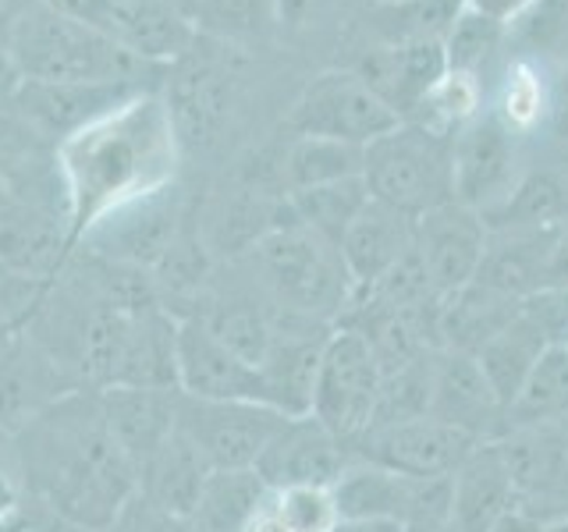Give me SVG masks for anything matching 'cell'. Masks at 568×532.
Returning <instances> with one entry per match:
<instances>
[{
    "label": "cell",
    "instance_id": "obj_1",
    "mask_svg": "<svg viewBox=\"0 0 568 532\" xmlns=\"http://www.w3.org/2000/svg\"><path fill=\"white\" fill-rule=\"evenodd\" d=\"M29 493L79 532H111L139 493V469L106 430L100 390H68L14 430Z\"/></svg>",
    "mask_w": 568,
    "mask_h": 532
},
{
    "label": "cell",
    "instance_id": "obj_2",
    "mask_svg": "<svg viewBox=\"0 0 568 532\" xmlns=\"http://www.w3.org/2000/svg\"><path fill=\"white\" fill-rule=\"evenodd\" d=\"M178 146L168 103L156 89L135 93L75 135L58 142L64 235L71 253L114 209L178 182Z\"/></svg>",
    "mask_w": 568,
    "mask_h": 532
},
{
    "label": "cell",
    "instance_id": "obj_3",
    "mask_svg": "<svg viewBox=\"0 0 568 532\" xmlns=\"http://www.w3.org/2000/svg\"><path fill=\"white\" fill-rule=\"evenodd\" d=\"M8 53L22 82H135L146 85L153 64L132 58L106 32L32 4L8 32Z\"/></svg>",
    "mask_w": 568,
    "mask_h": 532
},
{
    "label": "cell",
    "instance_id": "obj_4",
    "mask_svg": "<svg viewBox=\"0 0 568 532\" xmlns=\"http://www.w3.org/2000/svg\"><path fill=\"white\" fill-rule=\"evenodd\" d=\"M263 284L274 291L292 316H302L306 324L313 319H342L348 301L355 295L352 277L342 263L337 245L324 242L298 221L271 231L263 242L248 248Z\"/></svg>",
    "mask_w": 568,
    "mask_h": 532
},
{
    "label": "cell",
    "instance_id": "obj_5",
    "mask_svg": "<svg viewBox=\"0 0 568 532\" xmlns=\"http://www.w3.org/2000/svg\"><path fill=\"white\" fill-rule=\"evenodd\" d=\"M363 182L373 200L413 221L440 203H452V135L419 121H402L366 146Z\"/></svg>",
    "mask_w": 568,
    "mask_h": 532
},
{
    "label": "cell",
    "instance_id": "obj_6",
    "mask_svg": "<svg viewBox=\"0 0 568 532\" xmlns=\"http://www.w3.org/2000/svg\"><path fill=\"white\" fill-rule=\"evenodd\" d=\"M381 377V359L366 337L352 327H334L320 351L310 416L337 440L352 443L377 416Z\"/></svg>",
    "mask_w": 568,
    "mask_h": 532
},
{
    "label": "cell",
    "instance_id": "obj_7",
    "mask_svg": "<svg viewBox=\"0 0 568 532\" xmlns=\"http://www.w3.org/2000/svg\"><path fill=\"white\" fill-rule=\"evenodd\" d=\"M342 522H398L405 529H444L452 475L413 479L373 461H352L334 483Z\"/></svg>",
    "mask_w": 568,
    "mask_h": 532
},
{
    "label": "cell",
    "instance_id": "obj_8",
    "mask_svg": "<svg viewBox=\"0 0 568 532\" xmlns=\"http://www.w3.org/2000/svg\"><path fill=\"white\" fill-rule=\"evenodd\" d=\"M284 124L292 135L369 146L390 129H398L402 117L373 93L359 71H324L302 89Z\"/></svg>",
    "mask_w": 568,
    "mask_h": 532
},
{
    "label": "cell",
    "instance_id": "obj_9",
    "mask_svg": "<svg viewBox=\"0 0 568 532\" xmlns=\"http://www.w3.org/2000/svg\"><path fill=\"white\" fill-rule=\"evenodd\" d=\"M292 416L260 401H200L185 398L178 405V430L203 454L213 472L256 469L263 451Z\"/></svg>",
    "mask_w": 568,
    "mask_h": 532
},
{
    "label": "cell",
    "instance_id": "obj_10",
    "mask_svg": "<svg viewBox=\"0 0 568 532\" xmlns=\"http://www.w3.org/2000/svg\"><path fill=\"white\" fill-rule=\"evenodd\" d=\"M476 437L455 430L434 416H416L402 422L369 426L363 437L348 443L355 461H373L390 472L413 479H444L452 475L476 448Z\"/></svg>",
    "mask_w": 568,
    "mask_h": 532
},
{
    "label": "cell",
    "instance_id": "obj_11",
    "mask_svg": "<svg viewBox=\"0 0 568 532\" xmlns=\"http://www.w3.org/2000/svg\"><path fill=\"white\" fill-rule=\"evenodd\" d=\"M185 206L178 185L153 192L146 200H135L129 206L114 209L103 217L79 248H89L100 263L135 266V270H156L160 259L171 253V245L182 235Z\"/></svg>",
    "mask_w": 568,
    "mask_h": 532
},
{
    "label": "cell",
    "instance_id": "obj_12",
    "mask_svg": "<svg viewBox=\"0 0 568 532\" xmlns=\"http://www.w3.org/2000/svg\"><path fill=\"white\" fill-rule=\"evenodd\" d=\"M174 369H178V390H182L185 398L266 405L260 366H253L231 345H224L221 337L206 327L203 316L178 319Z\"/></svg>",
    "mask_w": 568,
    "mask_h": 532
},
{
    "label": "cell",
    "instance_id": "obj_13",
    "mask_svg": "<svg viewBox=\"0 0 568 532\" xmlns=\"http://www.w3.org/2000/svg\"><path fill=\"white\" fill-rule=\"evenodd\" d=\"M515 132L497 111H479L452 135L455 203L487 213L515 188Z\"/></svg>",
    "mask_w": 568,
    "mask_h": 532
},
{
    "label": "cell",
    "instance_id": "obj_14",
    "mask_svg": "<svg viewBox=\"0 0 568 532\" xmlns=\"http://www.w3.org/2000/svg\"><path fill=\"white\" fill-rule=\"evenodd\" d=\"M487 235L490 231L484 217L455 200L416 217L413 248L437 298H452L476 280V270L487 253Z\"/></svg>",
    "mask_w": 568,
    "mask_h": 532
},
{
    "label": "cell",
    "instance_id": "obj_15",
    "mask_svg": "<svg viewBox=\"0 0 568 532\" xmlns=\"http://www.w3.org/2000/svg\"><path fill=\"white\" fill-rule=\"evenodd\" d=\"M153 85L135 82H22L14 96L4 100L18 117H26L36 132L50 139L53 146L75 135L97 117L111 114L114 106L132 100L135 93H146Z\"/></svg>",
    "mask_w": 568,
    "mask_h": 532
},
{
    "label": "cell",
    "instance_id": "obj_16",
    "mask_svg": "<svg viewBox=\"0 0 568 532\" xmlns=\"http://www.w3.org/2000/svg\"><path fill=\"white\" fill-rule=\"evenodd\" d=\"M430 416L476 437L479 443L501 440L508 433V408L494 395L476 355L440 348L434 359V395Z\"/></svg>",
    "mask_w": 568,
    "mask_h": 532
},
{
    "label": "cell",
    "instance_id": "obj_17",
    "mask_svg": "<svg viewBox=\"0 0 568 532\" xmlns=\"http://www.w3.org/2000/svg\"><path fill=\"white\" fill-rule=\"evenodd\" d=\"M352 461L348 443L327 426L313 416H295L256 461V475L266 487H334Z\"/></svg>",
    "mask_w": 568,
    "mask_h": 532
},
{
    "label": "cell",
    "instance_id": "obj_18",
    "mask_svg": "<svg viewBox=\"0 0 568 532\" xmlns=\"http://www.w3.org/2000/svg\"><path fill=\"white\" fill-rule=\"evenodd\" d=\"M565 316H555V309L544 306V295H537L526 301L519 316H515L501 334H494L490 341L476 351L479 369H484L487 383L494 387V395L501 398L505 408L515 405L519 390L529 380V372L544 359V351L550 345H558Z\"/></svg>",
    "mask_w": 568,
    "mask_h": 532
},
{
    "label": "cell",
    "instance_id": "obj_19",
    "mask_svg": "<svg viewBox=\"0 0 568 532\" xmlns=\"http://www.w3.org/2000/svg\"><path fill=\"white\" fill-rule=\"evenodd\" d=\"M515 508L519 493L501 443H476L473 454L452 472V504L440 532H494Z\"/></svg>",
    "mask_w": 568,
    "mask_h": 532
},
{
    "label": "cell",
    "instance_id": "obj_20",
    "mask_svg": "<svg viewBox=\"0 0 568 532\" xmlns=\"http://www.w3.org/2000/svg\"><path fill=\"white\" fill-rule=\"evenodd\" d=\"M178 405H182V390L178 387L114 383L100 390L106 430H111L118 448L129 454L139 472L178 430Z\"/></svg>",
    "mask_w": 568,
    "mask_h": 532
},
{
    "label": "cell",
    "instance_id": "obj_21",
    "mask_svg": "<svg viewBox=\"0 0 568 532\" xmlns=\"http://www.w3.org/2000/svg\"><path fill=\"white\" fill-rule=\"evenodd\" d=\"M174 75L164 85V103L174 124L178 146L206 150L221 139L231 114V82L221 75L217 64L192 61L189 53L174 61Z\"/></svg>",
    "mask_w": 568,
    "mask_h": 532
},
{
    "label": "cell",
    "instance_id": "obj_22",
    "mask_svg": "<svg viewBox=\"0 0 568 532\" xmlns=\"http://www.w3.org/2000/svg\"><path fill=\"white\" fill-rule=\"evenodd\" d=\"M448 71L452 68L448 53H444V40H419L384 47L359 68V75L402 121H413V114L423 111L426 96L434 93Z\"/></svg>",
    "mask_w": 568,
    "mask_h": 532
},
{
    "label": "cell",
    "instance_id": "obj_23",
    "mask_svg": "<svg viewBox=\"0 0 568 532\" xmlns=\"http://www.w3.org/2000/svg\"><path fill=\"white\" fill-rule=\"evenodd\" d=\"M555 231L550 227H519V231H490L487 253L479 263L476 280L484 288L508 295L515 301H529L547 291L550 248H555Z\"/></svg>",
    "mask_w": 568,
    "mask_h": 532
},
{
    "label": "cell",
    "instance_id": "obj_24",
    "mask_svg": "<svg viewBox=\"0 0 568 532\" xmlns=\"http://www.w3.org/2000/svg\"><path fill=\"white\" fill-rule=\"evenodd\" d=\"M413 217L369 200V206L345 231V238L337 242V253H342L355 291L373 288L413 248Z\"/></svg>",
    "mask_w": 568,
    "mask_h": 532
},
{
    "label": "cell",
    "instance_id": "obj_25",
    "mask_svg": "<svg viewBox=\"0 0 568 532\" xmlns=\"http://www.w3.org/2000/svg\"><path fill=\"white\" fill-rule=\"evenodd\" d=\"M114 40L153 68L182 61L195 43V25L171 0H121L111 29Z\"/></svg>",
    "mask_w": 568,
    "mask_h": 532
},
{
    "label": "cell",
    "instance_id": "obj_26",
    "mask_svg": "<svg viewBox=\"0 0 568 532\" xmlns=\"http://www.w3.org/2000/svg\"><path fill=\"white\" fill-rule=\"evenodd\" d=\"M327 334L306 330H292L284 327L274 334L271 351L263 355L260 372H263V387H266V405L277 408L284 416H310V401H313V380H316V366H320V351H324Z\"/></svg>",
    "mask_w": 568,
    "mask_h": 532
},
{
    "label": "cell",
    "instance_id": "obj_27",
    "mask_svg": "<svg viewBox=\"0 0 568 532\" xmlns=\"http://www.w3.org/2000/svg\"><path fill=\"white\" fill-rule=\"evenodd\" d=\"M210 472L213 469L203 461V454L192 448L189 437L182 430H174L164 448L142 466L139 493L146 497L150 504H156L160 511L192 522L195 508H200V497L206 490Z\"/></svg>",
    "mask_w": 568,
    "mask_h": 532
},
{
    "label": "cell",
    "instance_id": "obj_28",
    "mask_svg": "<svg viewBox=\"0 0 568 532\" xmlns=\"http://www.w3.org/2000/svg\"><path fill=\"white\" fill-rule=\"evenodd\" d=\"M526 301L497 295L484 284H469L440 301V348L476 355L494 334H501Z\"/></svg>",
    "mask_w": 568,
    "mask_h": 532
},
{
    "label": "cell",
    "instance_id": "obj_29",
    "mask_svg": "<svg viewBox=\"0 0 568 532\" xmlns=\"http://www.w3.org/2000/svg\"><path fill=\"white\" fill-rule=\"evenodd\" d=\"M363 167H366V146L295 135L292 146L281 156V185L284 192L316 188V185L345 182V177H363Z\"/></svg>",
    "mask_w": 568,
    "mask_h": 532
},
{
    "label": "cell",
    "instance_id": "obj_30",
    "mask_svg": "<svg viewBox=\"0 0 568 532\" xmlns=\"http://www.w3.org/2000/svg\"><path fill=\"white\" fill-rule=\"evenodd\" d=\"M487 231H519V227H550L568 217V188L558 174L529 171L494 209L479 213Z\"/></svg>",
    "mask_w": 568,
    "mask_h": 532
},
{
    "label": "cell",
    "instance_id": "obj_31",
    "mask_svg": "<svg viewBox=\"0 0 568 532\" xmlns=\"http://www.w3.org/2000/svg\"><path fill=\"white\" fill-rule=\"evenodd\" d=\"M369 200L373 195H369L363 177H345V182L288 192L292 217L331 245H337L345 238V231L369 206Z\"/></svg>",
    "mask_w": 568,
    "mask_h": 532
},
{
    "label": "cell",
    "instance_id": "obj_32",
    "mask_svg": "<svg viewBox=\"0 0 568 532\" xmlns=\"http://www.w3.org/2000/svg\"><path fill=\"white\" fill-rule=\"evenodd\" d=\"M266 483L256 469L242 472H210L200 508L192 514L195 532H242L248 511L256 508Z\"/></svg>",
    "mask_w": 568,
    "mask_h": 532
},
{
    "label": "cell",
    "instance_id": "obj_33",
    "mask_svg": "<svg viewBox=\"0 0 568 532\" xmlns=\"http://www.w3.org/2000/svg\"><path fill=\"white\" fill-rule=\"evenodd\" d=\"M462 11H466V0H384V4H373L387 47L444 40Z\"/></svg>",
    "mask_w": 568,
    "mask_h": 532
},
{
    "label": "cell",
    "instance_id": "obj_34",
    "mask_svg": "<svg viewBox=\"0 0 568 532\" xmlns=\"http://www.w3.org/2000/svg\"><path fill=\"white\" fill-rule=\"evenodd\" d=\"M568 416V351L561 345H550L537 369L529 372L526 387L508 408V419L519 426H540Z\"/></svg>",
    "mask_w": 568,
    "mask_h": 532
},
{
    "label": "cell",
    "instance_id": "obj_35",
    "mask_svg": "<svg viewBox=\"0 0 568 532\" xmlns=\"http://www.w3.org/2000/svg\"><path fill=\"white\" fill-rule=\"evenodd\" d=\"M505 35V25L494 22V18L479 14L473 8H466L458 18L452 32L444 35V53H448V68L452 71H462V75H476L484 61L497 50Z\"/></svg>",
    "mask_w": 568,
    "mask_h": 532
},
{
    "label": "cell",
    "instance_id": "obj_36",
    "mask_svg": "<svg viewBox=\"0 0 568 532\" xmlns=\"http://www.w3.org/2000/svg\"><path fill=\"white\" fill-rule=\"evenodd\" d=\"M277 514L288 532H334L342 525L334 487H271Z\"/></svg>",
    "mask_w": 568,
    "mask_h": 532
},
{
    "label": "cell",
    "instance_id": "obj_37",
    "mask_svg": "<svg viewBox=\"0 0 568 532\" xmlns=\"http://www.w3.org/2000/svg\"><path fill=\"white\" fill-rule=\"evenodd\" d=\"M50 288H53L50 277L29 274L0 256V316L11 319L18 330L29 327V319H36V313L43 309Z\"/></svg>",
    "mask_w": 568,
    "mask_h": 532
},
{
    "label": "cell",
    "instance_id": "obj_38",
    "mask_svg": "<svg viewBox=\"0 0 568 532\" xmlns=\"http://www.w3.org/2000/svg\"><path fill=\"white\" fill-rule=\"evenodd\" d=\"M263 0H192V25L217 40H248L260 29Z\"/></svg>",
    "mask_w": 568,
    "mask_h": 532
},
{
    "label": "cell",
    "instance_id": "obj_39",
    "mask_svg": "<svg viewBox=\"0 0 568 532\" xmlns=\"http://www.w3.org/2000/svg\"><path fill=\"white\" fill-rule=\"evenodd\" d=\"M547 93H544V82L537 79V71L529 64H515L508 71V82H505V96H501V121L508 124L511 132H526L532 129L544 114H547Z\"/></svg>",
    "mask_w": 568,
    "mask_h": 532
},
{
    "label": "cell",
    "instance_id": "obj_40",
    "mask_svg": "<svg viewBox=\"0 0 568 532\" xmlns=\"http://www.w3.org/2000/svg\"><path fill=\"white\" fill-rule=\"evenodd\" d=\"M111 532H195V525L189 519H178V514L160 511L142 493H135L132 504L124 508L121 519L111 525Z\"/></svg>",
    "mask_w": 568,
    "mask_h": 532
},
{
    "label": "cell",
    "instance_id": "obj_41",
    "mask_svg": "<svg viewBox=\"0 0 568 532\" xmlns=\"http://www.w3.org/2000/svg\"><path fill=\"white\" fill-rule=\"evenodd\" d=\"M36 4H43L50 11L64 14V18H75V22H85V25H93V29L111 35L121 0H36ZM111 40H114V35H111Z\"/></svg>",
    "mask_w": 568,
    "mask_h": 532
},
{
    "label": "cell",
    "instance_id": "obj_42",
    "mask_svg": "<svg viewBox=\"0 0 568 532\" xmlns=\"http://www.w3.org/2000/svg\"><path fill=\"white\" fill-rule=\"evenodd\" d=\"M547 291H568V217L555 231V248H550Z\"/></svg>",
    "mask_w": 568,
    "mask_h": 532
},
{
    "label": "cell",
    "instance_id": "obj_43",
    "mask_svg": "<svg viewBox=\"0 0 568 532\" xmlns=\"http://www.w3.org/2000/svg\"><path fill=\"white\" fill-rule=\"evenodd\" d=\"M494 532H568V514H561V519H540V514L515 508Z\"/></svg>",
    "mask_w": 568,
    "mask_h": 532
},
{
    "label": "cell",
    "instance_id": "obj_44",
    "mask_svg": "<svg viewBox=\"0 0 568 532\" xmlns=\"http://www.w3.org/2000/svg\"><path fill=\"white\" fill-rule=\"evenodd\" d=\"M537 4V0H466V8L479 11V14H487L494 18V22H501V25H511V22H519V18Z\"/></svg>",
    "mask_w": 568,
    "mask_h": 532
},
{
    "label": "cell",
    "instance_id": "obj_45",
    "mask_svg": "<svg viewBox=\"0 0 568 532\" xmlns=\"http://www.w3.org/2000/svg\"><path fill=\"white\" fill-rule=\"evenodd\" d=\"M547 117H550V132H555V139L561 146H568V71L558 79L555 93L547 100Z\"/></svg>",
    "mask_w": 568,
    "mask_h": 532
},
{
    "label": "cell",
    "instance_id": "obj_46",
    "mask_svg": "<svg viewBox=\"0 0 568 532\" xmlns=\"http://www.w3.org/2000/svg\"><path fill=\"white\" fill-rule=\"evenodd\" d=\"M316 0H274V14L281 29H302L310 22Z\"/></svg>",
    "mask_w": 568,
    "mask_h": 532
},
{
    "label": "cell",
    "instance_id": "obj_47",
    "mask_svg": "<svg viewBox=\"0 0 568 532\" xmlns=\"http://www.w3.org/2000/svg\"><path fill=\"white\" fill-rule=\"evenodd\" d=\"M22 514V493H18V483L8 475V469H0V522Z\"/></svg>",
    "mask_w": 568,
    "mask_h": 532
},
{
    "label": "cell",
    "instance_id": "obj_48",
    "mask_svg": "<svg viewBox=\"0 0 568 532\" xmlns=\"http://www.w3.org/2000/svg\"><path fill=\"white\" fill-rule=\"evenodd\" d=\"M18 85H22V75H18V68L11 61L8 43H0V100H11Z\"/></svg>",
    "mask_w": 568,
    "mask_h": 532
},
{
    "label": "cell",
    "instance_id": "obj_49",
    "mask_svg": "<svg viewBox=\"0 0 568 532\" xmlns=\"http://www.w3.org/2000/svg\"><path fill=\"white\" fill-rule=\"evenodd\" d=\"M32 4V0H0V43H8L11 25L22 18V11Z\"/></svg>",
    "mask_w": 568,
    "mask_h": 532
},
{
    "label": "cell",
    "instance_id": "obj_50",
    "mask_svg": "<svg viewBox=\"0 0 568 532\" xmlns=\"http://www.w3.org/2000/svg\"><path fill=\"white\" fill-rule=\"evenodd\" d=\"M14 348H18V327L11 324V319L0 316V366L11 359Z\"/></svg>",
    "mask_w": 568,
    "mask_h": 532
},
{
    "label": "cell",
    "instance_id": "obj_51",
    "mask_svg": "<svg viewBox=\"0 0 568 532\" xmlns=\"http://www.w3.org/2000/svg\"><path fill=\"white\" fill-rule=\"evenodd\" d=\"M334 532H405L398 522H342Z\"/></svg>",
    "mask_w": 568,
    "mask_h": 532
},
{
    "label": "cell",
    "instance_id": "obj_52",
    "mask_svg": "<svg viewBox=\"0 0 568 532\" xmlns=\"http://www.w3.org/2000/svg\"><path fill=\"white\" fill-rule=\"evenodd\" d=\"M558 345L568 351V316H565V324H561V334H558Z\"/></svg>",
    "mask_w": 568,
    "mask_h": 532
},
{
    "label": "cell",
    "instance_id": "obj_53",
    "mask_svg": "<svg viewBox=\"0 0 568 532\" xmlns=\"http://www.w3.org/2000/svg\"><path fill=\"white\" fill-rule=\"evenodd\" d=\"M171 4H174L178 11H185V14L192 11V0H171Z\"/></svg>",
    "mask_w": 568,
    "mask_h": 532
},
{
    "label": "cell",
    "instance_id": "obj_54",
    "mask_svg": "<svg viewBox=\"0 0 568 532\" xmlns=\"http://www.w3.org/2000/svg\"><path fill=\"white\" fill-rule=\"evenodd\" d=\"M29 532H53V529H43V525H29Z\"/></svg>",
    "mask_w": 568,
    "mask_h": 532
},
{
    "label": "cell",
    "instance_id": "obj_55",
    "mask_svg": "<svg viewBox=\"0 0 568 532\" xmlns=\"http://www.w3.org/2000/svg\"><path fill=\"white\" fill-rule=\"evenodd\" d=\"M373 4H384V0H373Z\"/></svg>",
    "mask_w": 568,
    "mask_h": 532
}]
</instances>
